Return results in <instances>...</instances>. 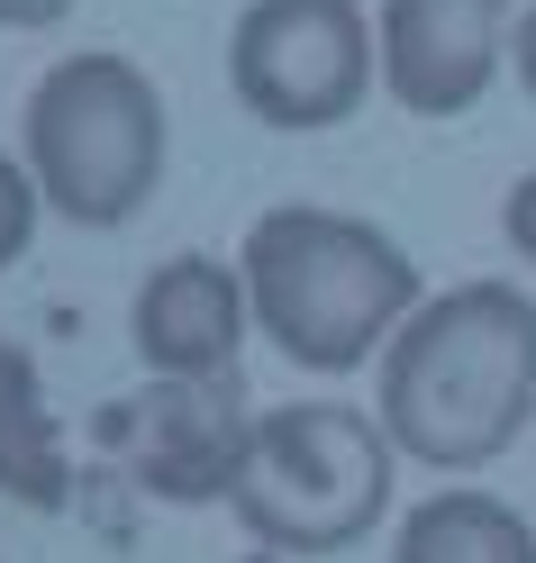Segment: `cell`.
<instances>
[{"instance_id":"obj_1","label":"cell","mask_w":536,"mask_h":563,"mask_svg":"<svg viewBox=\"0 0 536 563\" xmlns=\"http://www.w3.org/2000/svg\"><path fill=\"white\" fill-rule=\"evenodd\" d=\"M382 428L409 464L482 473L536 418V300L510 282H455L382 345Z\"/></svg>"},{"instance_id":"obj_5","label":"cell","mask_w":536,"mask_h":563,"mask_svg":"<svg viewBox=\"0 0 536 563\" xmlns=\"http://www.w3.org/2000/svg\"><path fill=\"white\" fill-rule=\"evenodd\" d=\"M228 91L273 136L346 128L382 91V19H364V0H245L228 27Z\"/></svg>"},{"instance_id":"obj_6","label":"cell","mask_w":536,"mask_h":563,"mask_svg":"<svg viewBox=\"0 0 536 563\" xmlns=\"http://www.w3.org/2000/svg\"><path fill=\"white\" fill-rule=\"evenodd\" d=\"M255 418L245 409V382L237 373H155L128 409L100 418L110 454L128 464V482L164 509H209L228 500L237 473H245V445H255Z\"/></svg>"},{"instance_id":"obj_10","label":"cell","mask_w":536,"mask_h":563,"mask_svg":"<svg viewBox=\"0 0 536 563\" xmlns=\"http://www.w3.org/2000/svg\"><path fill=\"white\" fill-rule=\"evenodd\" d=\"M0 490L28 509H64V437L19 345H0Z\"/></svg>"},{"instance_id":"obj_3","label":"cell","mask_w":536,"mask_h":563,"mask_svg":"<svg viewBox=\"0 0 536 563\" xmlns=\"http://www.w3.org/2000/svg\"><path fill=\"white\" fill-rule=\"evenodd\" d=\"M19 155L55 219L128 228L164 183V91L136 55L83 46L37 74L19 110Z\"/></svg>"},{"instance_id":"obj_2","label":"cell","mask_w":536,"mask_h":563,"mask_svg":"<svg viewBox=\"0 0 536 563\" xmlns=\"http://www.w3.org/2000/svg\"><path fill=\"white\" fill-rule=\"evenodd\" d=\"M237 273H245V300H255V328L300 373L373 364L401 336V319L427 300L401 236L354 219V209H318V200L264 209L237 245Z\"/></svg>"},{"instance_id":"obj_9","label":"cell","mask_w":536,"mask_h":563,"mask_svg":"<svg viewBox=\"0 0 536 563\" xmlns=\"http://www.w3.org/2000/svg\"><path fill=\"white\" fill-rule=\"evenodd\" d=\"M391 563H536V527L491 490H427L391 537Z\"/></svg>"},{"instance_id":"obj_13","label":"cell","mask_w":536,"mask_h":563,"mask_svg":"<svg viewBox=\"0 0 536 563\" xmlns=\"http://www.w3.org/2000/svg\"><path fill=\"white\" fill-rule=\"evenodd\" d=\"M83 0H0V27H64Z\"/></svg>"},{"instance_id":"obj_7","label":"cell","mask_w":536,"mask_h":563,"mask_svg":"<svg viewBox=\"0 0 536 563\" xmlns=\"http://www.w3.org/2000/svg\"><path fill=\"white\" fill-rule=\"evenodd\" d=\"M382 100L409 119H463L491 100L500 64H510L518 10L510 0H382Z\"/></svg>"},{"instance_id":"obj_11","label":"cell","mask_w":536,"mask_h":563,"mask_svg":"<svg viewBox=\"0 0 536 563\" xmlns=\"http://www.w3.org/2000/svg\"><path fill=\"white\" fill-rule=\"evenodd\" d=\"M37 219H46V191H37V173H28V155H0V273L28 264Z\"/></svg>"},{"instance_id":"obj_14","label":"cell","mask_w":536,"mask_h":563,"mask_svg":"<svg viewBox=\"0 0 536 563\" xmlns=\"http://www.w3.org/2000/svg\"><path fill=\"white\" fill-rule=\"evenodd\" d=\"M510 64H518V91L536 100V10H518V37H510Z\"/></svg>"},{"instance_id":"obj_4","label":"cell","mask_w":536,"mask_h":563,"mask_svg":"<svg viewBox=\"0 0 536 563\" xmlns=\"http://www.w3.org/2000/svg\"><path fill=\"white\" fill-rule=\"evenodd\" d=\"M391 473H401V445L382 409L364 418L346 400H282L255 418L228 509L273 554H346L391 518Z\"/></svg>"},{"instance_id":"obj_12","label":"cell","mask_w":536,"mask_h":563,"mask_svg":"<svg viewBox=\"0 0 536 563\" xmlns=\"http://www.w3.org/2000/svg\"><path fill=\"white\" fill-rule=\"evenodd\" d=\"M500 236H510V255L536 264V173H518L510 200H500Z\"/></svg>"},{"instance_id":"obj_8","label":"cell","mask_w":536,"mask_h":563,"mask_svg":"<svg viewBox=\"0 0 536 563\" xmlns=\"http://www.w3.org/2000/svg\"><path fill=\"white\" fill-rule=\"evenodd\" d=\"M245 336H255V300L245 273L219 255H164L128 300V345L146 373H237Z\"/></svg>"}]
</instances>
